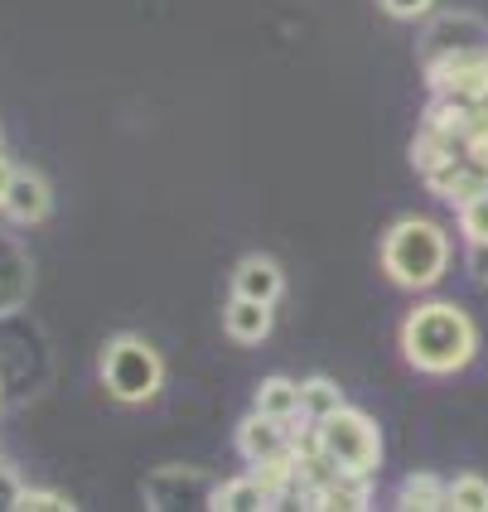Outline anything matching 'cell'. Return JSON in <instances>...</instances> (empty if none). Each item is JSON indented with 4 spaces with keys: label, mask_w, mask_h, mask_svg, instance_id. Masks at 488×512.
Returning a JSON list of instances; mask_svg holds the SVG:
<instances>
[{
    "label": "cell",
    "mask_w": 488,
    "mask_h": 512,
    "mask_svg": "<svg viewBox=\"0 0 488 512\" xmlns=\"http://www.w3.org/2000/svg\"><path fill=\"white\" fill-rule=\"evenodd\" d=\"M402 348L406 358L416 363L421 372H460L474 348H479V334L469 324V314L455 310V305H426L406 319L402 329Z\"/></svg>",
    "instance_id": "cell-1"
},
{
    "label": "cell",
    "mask_w": 488,
    "mask_h": 512,
    "mask_svg": "<svg viewBox=\"0 0 488 512\" xmlns=\"http://www.w3.org/2000/svg\"><path fill=\"white\" fill-rule=\"evenodd\" d=\"M445 261H450V242H445V232L435 228V223L406 218V223H397V228L387 232L382 266H387V276L397 285H411V290L435 285L440 271H445Z\"/></svg>",
    "instance_id": "cell-2"
},
{
    "label": "cell",
    "mask_w": 488,
    "mask_h": 512,
    "mask_svg": "<svg viewBox=\"0 0 488 512\" xmlns=\"http://www.w3.org/2000/svg\"><path fill=\"white\" fill-rule=\"evenodd\" d=\"M102 377H107V392L116 401H150L160 392V358H155V348L141 339H131V334H121V339L107 343V353H102Z\"/></svg>",
    "instance_id": "cell-3"
},
{
    "label": "cell",
    "mask_w": 488,
    "mask_h": 512,
    "mask_svg": "<svg viewBox=\"0 0 488 512\" xmlns=\"http://www.w3.org/2000/svg\"><path fill=\"white\" fill-rule=\"evenodd\" d=\"M315 435L344 474H373L377 455H382L373 421L358 416V411H348V406H339L334 416H324V421L315 426Z\"/></svg>",
    "instance_id": "cell-4"
},
{
    "label": "cell",
    "mask_w": 488,
    "mask_h": 512,
    "mask_svg": "<svg viewBox=\"0 0 488 512\" xmlns=\"http://www.w3.org/2000/svg\"><path fill=\"white\" fill-rule=\"evenodd\" d=\"M237 450L261 464V459H281V455H295V445H290V421H271V416H252V421H242L237 430Z\"/></svg>",
    "instance_id": "cell-5"
},
{
    "label": "cell",
    "mask_w": 488,
    "mask_h": 512,
    "mask_svg": "<svg viewBox=\"0 0 488 512\" xmlns=\"http://www.w3.org/2000/svg\"><path fill=\"white\" fill-rule=\"evenodd\" d=\"M0 208H5L15 223H39V218L49 213V184L34 170H15V184H10V194H5Z\"/></svg>",
    "instance_id": "cell-6"
},
{
    "label": "cell",
    "mask_w": 488,
    "mask_h": 512,
    "mask_svg": "<svg viewBox=\"0 0 488 512\" xmlns=\"http://www.w3.org/2000/svg\"><path fill=\"white\" fill-rule=\"evenodd\" d=\"M223 324H228V339L261 343L266 334H271V305H266V300H252V295H232Z\"/></svg>",
    "instance_id": "cell-7"
},
{
    "label": "cell",
    "mask_w": 488,
    "mask_h": 512,
    "mask_svg": "<svg viewBox=\"0 0 488 512\" xmlns=\"http://www.w3.org/2000/svg\"><path fill=\"white\" fill-rule=\"evenodd\" d=\"M232 295H252V300H276L281 295V266L271 256H247L237 271H232Z\"/></svg>",
    "instance_id": "cell-8"
},
{
    "label": "cell",
    "mask_w": 488,
    "mask_h": 512,
    "mask_svg": "<svg viewBox=\"0 0 488 512\" xmlns=\"http://www.w3.org/2000/svg\"><path fill=\"white\" fill-rule=\"evenodd\" d=\"M257 411L271 416V421H295L300 416V382L290 377H266L257 392Z\"/></svg>",
    "instance_id": "cell-9"
},
{
    "label": "cell",
    "mask_w": 488,
    "mask_h": 512,
    "mask_svg": "<svg viewBox=\"0 0 488 512\" xmlns=\"http://www.w3.org/2000/svg\"><path fill=\"white\" fill-rule=\"evenodd\" d=\"M208 508L218 512H252V508H271L266 488L257 479H232V484H218L208 493Z\"/></svg>",
    "instance_id": "cell-10"
},
{
    "label": "cell",
    "mask_w": 488,
    "mask_h": 512,
    "mask_svg": "<svg viewBox=\"0 0 488 512\" xmlns=\"http://www.w3.org/2000/svg\"><path fill=\"white\" fill-rule=\"evenodd\" d=\"M397 503L406 512H431V508H450V484H440L435 474H411L397 493Z\"/></svg>",
    "instance_id": "cell-11"
},
{
    "label": "cell",
    "mask_w": 488,
    "mask_h": 512,
    "mask_svg": "<svg viewBox=\"0 0 488 512\" xmlns=\"http://www.w3.org/2000/svg\"><path fill=\"white\" fill-rule=\"evenodd\" d=\"M344 406V392L329 382V377H310V382H300V416L310 421V426H319L324 416H334Z\"/></svg>",
    "instance_id": "cell-12"
},
{
    "label": "cell",
    "mask_w": 488,
    "mask_h": 512,
    "mask_svg": "<svg viewBox=\"0 0 488 512\" xmlns=\"http://www.w3.org/2000/svg\"><path fill=\"white\" fill-rule=\"evenodd\" d=\"M460 232L469 237V247H488V189L460 203Z\"/></svg>",
    "instance_id": "cell-13"
},
{
    "label": "cell",
    "mask_w": 488,
    "mask_h": 512,
    "mask_svg": "<svg viewBox=\"0 0 488 512\" xmlns=\"http://www.w3.org/2000/svg\"><path fill=\"white\" fill-rule=\"evenodd\" d=\"M450 508L488 512V479H479V474H460V479L450 484Z\"/></svg>",
    "instance_id": "cell-14"
},
{
    "label": "cell",
    "mask_w": 488,
    "mask_h": 512,
    "mask_svg": "<svg viewBox=\"0 0 488 512\" xmlns=\"http://www.w3.org/2000/svg\"><path fill=\"white\" fill-rule=\"evenodd\" d=\"M73 508L68 498H58V493H44V488H20V498H15V512H63Z\"/></svg>",
    "instance_id": "cell-15"
},
{
    "label": "cell",
    "mask_w": 488,
    "mask_h": 512,
    "mask_svg": "<svg viewBox=\"0 0 488 512\" xmlns=\"http://www.w3.org/2000/svg\"><path fill=\"white\" fill-rule=\"evenodd\" d=\"M382 5H387V15H397V20H416V15L431 10V0H382Z\"/></svg>",
    "instance_id": "cell-16"
},
{
    "label": "cell",
    "mask_w": 488,
    "mask_h": 512,
    "mask_svg": "<svg viewBox=\"0 0 488 512\" xmlns=\"http://www.w3.org/2000/svg\"><path fill=\"white\" fill-rule=\"evenodd\" d=\"M15 498H20L15 474H10V469H0V508H15Z\"/></svg>",
    "instance_id": "cell-17"
},
{
    "label": "cell",
    "mask_w": 488,
    "mask_h": 512,
    "mask_svg": "<svg viewBox=\"0 0 488 512\" xmlns=\"http://www.w3.org/2000/svg\"><path fill=\"white\" fill-rule=\"evenodd\" d=\"M10 184H15V165L0 155V203H5V194H10Z\"/></svg>",
    "instance_id": "cell-18"
},
{
    "label": "cell",
    "mask_w": 488,
    "mask_h": 512,
    "mask_svg": "<svg viewBox=\"0 0 488 512\" xmlns=\"http://www.w3.org/2000/svg\"><path fill=\"white\" fill-rule=\"evenodd\" d=\"M469 266H474V276L488 281V247H474V252H469Z\"/></svg>",
    "instance_id": "cell-19"
}]
</instances>
